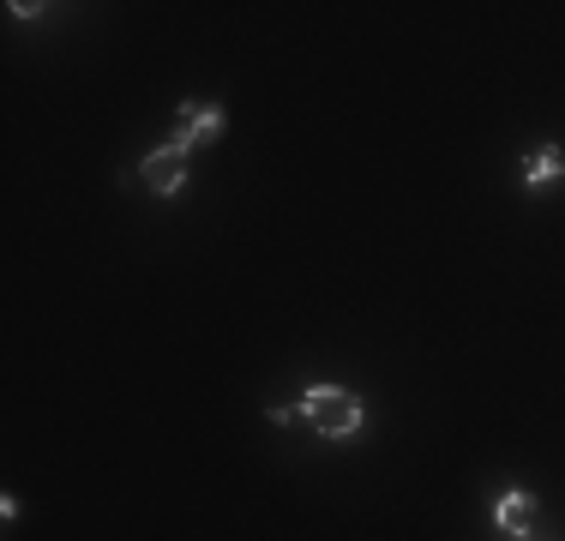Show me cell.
Here are the masks:
<instances>
[{
  "label": "cell",
  "instance_id": "cell-1",
  "mask_svg": "<svg viewBox=\"0 0 565 541\" xmlns=\"http://www.w3.org/2000/svg\"><path fill=\"white\" fill-rule=\"evenodd\" d=\"M301 422H313L326 439H349V433L361 427V397L343 385H313L301 397Z\"/></svg>",
  "mask_w": 565,
  "mask_h": 541
},
{
  "label": "cell",
  "instance_id": "cell-2",
  "mask_svg": "<svg viewBox=\"0 0 565 541\" xmlns=\"http://www.w3.org/2000/svg\"><path fill=\"white\" fill-rule=\"evenodd\" d=\"M217 132H223V108L217 103H186L181 120H174V145H181V151H199V145L217 139Z\"/></svg>",
  "mask_w": 565,
  "mask_h": 541
},
{
  "label": "cell",
  "instance_id": "cell-3",
  "mask_svg": "<svg viewBox=\"0 0 565 541\" xmlns=\"http://www.w3.org/2000/svg\"><path fill=\"white\" fill-rule=\"evenodd\" d=\"M186 157L193 151H181V145H163V151H151L145 157V187H151V193H181L186 187Z\"/></svg>",
  "mask_w": 565,
  "mask_h": 541
},
{
  "label": "cell",
  "instance_id": "cell-4",
  "mask_svg": "<svg viewBox=\"0 0 565 541\" xmlns=\"http://www.w3.org/2000/svg\"><path fill=\"white\" fill-rule=\"evenodd\" d=\"M493 518H500V530H518L523 535V523L535 518V494H523V487H511V494L493 506Z\"/></svg>",
  "mask_w": 565,
  "mask_h": 541
},
{
  "label": "cell",
  "instance_id": "cell-5",
  "mask_svg": "<svg viewBox=\"0 0 565 541\" xmlns=\"http://www.w3.org/2000/svg\"><path fill=\"white\" fill-rule=\"evenodd\" d=\"M554 174H565V151L559 145H542V151L530 157V169H523V187H547Z\"/></svg>",
  "mask_w": 565,
  "mask_h": 541
}]
</instances>
